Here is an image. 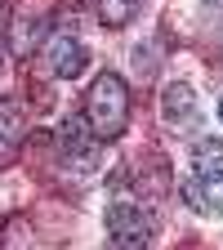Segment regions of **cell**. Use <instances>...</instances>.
Masks as SVG:
<instances>
[{
    "label": "cell",
    "instance_id": "7",
    "mask_svg": "<svg viewBox=\"0 0 223 250\" xmlns=\"http://www.w3.org/2000/svg\"><path fill=\"white\" fill-rule=\"evenodd\" d=\"M197 156V174L201 179H223V139H201L192 147Z\"/></svg>",
    "mask_w": 223,
    "mask_h": 250
},
{
    "label": "cell",
    "instance_id": "3",
    "mask_svg": "<svg viewBox=\"0 0 223 250\" xmlns=\"http://www.w3.org/2000/svg\"><path fill=\"white\" fill-rule=\"evenodd\" d=\"M27 139V116L14 99H0V166H14Z\"/></svg>",
    "mask_w": 223,
    "mask_h": 250
},
{
    "label": "cell",
    "instance_id": "2",
    "mask_svg": "<svg viewBox=\"0 0 223 250\" xmlns=\"http://www.w3.org/2000/svg\"><path fill=\"white\" fill-rule=\"evenodd\" d=\"M152 214H143V206L134 201H112L107 206V232L121 250H147L152 246Z\"/></svg>",
    "mask_w": 223,
    "mask_h": 250
},
{
    "label": "cell",
    "instance_id": "4",
    "mask_svg": "<svg viewBox=\"0 0 223 250\" xmlns=\"http://www.w3.org/2000/svg\"><path fill=\"white\" fill-rule=\"evenodd\" d=\"M85 62H89V54H85V45L76 36H54L49 41V67H54V76L76 81L85 72Z\"/></svg>",
    "mask_w": 223,
    "mask_h": 250
},
{
    "label": "cell",
    "instance_id": "9",
    "mask_svg": "<svg viewBox=\"0 0 223 250\" xmlns=\"http://www.w3.org/2000/svg\"><path fill=\"white\" fill-rule=\"evenodd\" d=\"M219 116H223V103H219Z\"/></svg>",
    "mask_w": 223,
    "mask_h": 250
},
{
    "label": "cell",
    "instance_id": "1",
    "mask_svg": "<svg viewBox=\"0 0 223 250\" xmlns=\"http://www.w3.org/2000/svg\"><path fill=\"white\" fill-rule=\"evenodd\" d=\"M125 121H130V89L116 72H103L85 99V125L94 139H121Z\"/></svg>",
    "mask_w": 223,
    "mask_h": 250
},
{
    "label": "cell",
    "instance_id": "6",
    "mask_svg": "<svg viewBox=\"0 0 223 250\" xmlns=\"http://www.w3.org/2000/svg\"><path fill=\"white\" fill-rule=\"evenodd\" d=\"M192 116H197V94L187 85H170L165 89V121L174 125V130H183Z\"/></svg>",
    "mask_w": 223,
    "mask_h": 250
},
{
    "label": "cell",
    "instance_id": "8",
    "mask_svg": "<svg viewBox=\"0 0 223 250\" xmlns=\"http://www.w3.org/2000/svg\"><path fill=\"white\" fill-rule=\"evenodd\" d=\"M94 5H99V18L107 27H125L134 18V0H94Z\"/></svg>",
    "mask_w": 223,
    "mask_h": 250
},
{
    "label": "cell",
    "instance_id": "5",
    "mask_svg": "<svg viewBox=\"0 0 223 250\" xmlns=\"http://www.w3.org/2000/svg\"><path fill=\"white\" fill-rule=\"evenodd\" d=\"M58 152H62V161H81V166H94V143H89V125H85V116L81 121H67L58 130Z\"/></svg>",
    "mask_w": 223,
    "mask_h": 250
}]
</instances>
